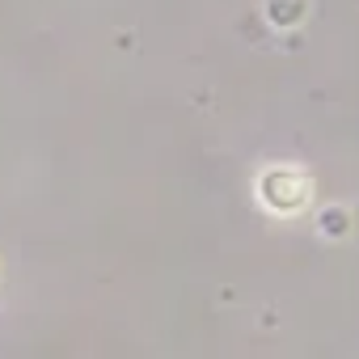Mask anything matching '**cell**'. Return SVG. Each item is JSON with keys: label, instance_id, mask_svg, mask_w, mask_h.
I'll use <instances>...</instances> for the list:
<instances>
[{"label": "cell", "instance_id": "3957f363", "mask_svg": "<svg viewBox=\"0 0 359 359\" xmlns=\"http://www.w3.org/2000/svg\"><path fill=\"white\" fill-rule=\"evenodd\" d=\"M304 13V0H292V5H271V22H296Z\"/></svg>", "mask_w": 359, "mask_h": 359}, {"label": "cell", "instance_id": "6da1fadb", "mask_svg": "<svg viewBox=\"0 0 359 359\" xmlns=\"http://www.w3.org/2000/svg\"><path fill=\"white\" fill-rule=\"evenodd\" d=\"M258 199L275 212V216H296L313 203V177L304 169L292 165H275L258 177Z\"/></svg>", "mask_w": 359, "mask_h": 359}, {"label": "cell", "instance_id": "7a4b0ae2", "mask_svg": "<svg viewBox=\"0 0 359 359\" xmlns=\"http://www.w3.org/2000/svg\"><path fill=\"white\" fill-rule=\"evenodd\" d=\"M321 229H325V237H342V233L351 229V216H346L342 208H325V212H321Z\"/></svg>", "mask_w": 359, "mask_h": 359}]
</instances>
